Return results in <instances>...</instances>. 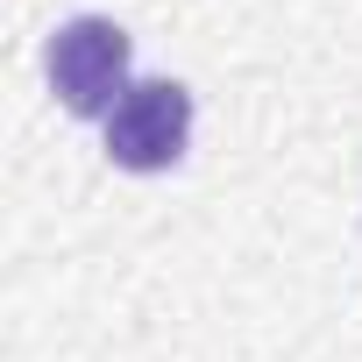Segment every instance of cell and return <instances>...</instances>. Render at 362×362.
I'll return each instance as SVG.
<instances>
[{"mask_svg": "<svg viewBox=\"0 0 362 362\" xmlns=\"http://www.w3.org/2000/svg\"><path fill=\"white\" fill-rule=\"evenodd\" d=\"M43 71H50V93L64 100V114H78V121L114 114L128 93V29L114 15H71V22H57Z\"/></svg>", "mask_w": 362, "mask_h": 362, "instance_id": "obj_1", "label": "cell"}, {"mask_svg": "<svg viewBox=\"0 0 362 362\" xmlns=\"http://www.w3.org/2000/svg\"><path fill=\"white\" fill-rule=\"evenodd\" d=\"M192 142V93L177 78H135L107 114V156L121 170H170Z\"/></svg>", "mask_w": 362, "mask_h": 362, "instance_id": "obj_2", "label": "cell"}]
</instances>
